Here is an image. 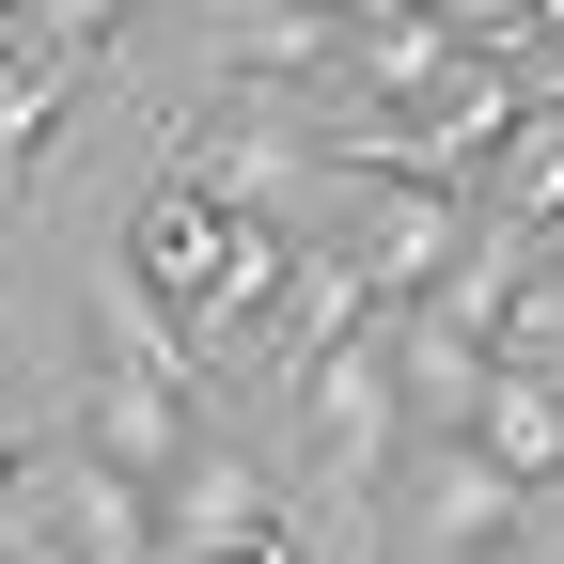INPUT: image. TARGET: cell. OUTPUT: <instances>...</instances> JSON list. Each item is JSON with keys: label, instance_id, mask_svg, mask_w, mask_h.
<instances>
[{"label": "cell", "instance_id": "obj_19", "mask_svg": "<svg viewBox=\"0 0 564 564\" xmlns=\"http://www.w3.org/2000/svg\"><path fill=\"white\" fill-rule=\"evenodd\" d=\"M0 32H32V0H0Z\"/></svg>", "mask_w": 564, "mask_h": 564}, {"label": "cell", "instance_id": "obj_20", "mask_svg": "<svg viewBox=\"0 0 564 564\" xmlns=\"http://www.w3.org/2000/svg\"><path fill=\"white\" fill-rule=\"evenodd\" d=\"M518 564H564V533H549V549H518Z\"/></svg>", "mask_w": 564, "mask_h": 564}, {"label": "cell", "instance_id": "obj_4", "mask_svg": "<svg viewBox=\"0 0 564 564\" xmlns=\"http://www.w3.org/2000/svg\"><path fill=\"white\" fill-rule=\"evenodd\" d=\"M392 440H408V408H392V361H377V345H345V361H314V377H299V455H314L329 502H377Z\"/></svg>", "mask_w": 564, "mask_h": 564}, {"label": "cell", "instance_id": "obj_7", "mask_svg": "<svg viewBox=\"0 0 564 564\" xmlns=\"http://www.w3.org/2000/svg\"><path fill=\"white\" fill-rule=\"evenodd\" d=\"M423 549H440V564H518V549H533V502L455 440L440 470H423Z\"/></svg>", "mask_w": 564, "mask_h": 564}, {"label": "cell", "instance_id": "obj_6", "mask_svg": "<svg viewBox=\"0 0 564 564\" xmlns=\"http://www.w3.org/2000/svg\"><path fill=\"white\" fill-rule=\"evenodd\" d=\"M220 251H236V220H220V204H204L188 173H141V204H126V251H110L141 299L204 314V299H220Z\"/></svg>", "mask_w": 564, "mask_h": 564}, {"label": "cell", "instance_id": "obj_16", "mask_svg": "<svg viewBox=\"0 0 564 564\" xmlns=\"http://www.w3.org/2000/svg\"><path fill=\"white\" fill-rule=\"evenodd\" d=\"M32 47H63V63L95 79V63L126 47V0H32Z\"/></svg>", "mask_w": 564, "mask_h": 564}, {"label": "cell", "instance_id": "obj_15", "mask_svg": "<svg viewBox=\"0 0 564 564\" xmlns=\"http://www.w3.org/2000/svg\"><path fill=\"white\" fill-rule=\"evenodd\" d=\"M486 377H564V267H533V251H518L502 314H486Z\"/></svg>", "mask_w": 564, "mask_h": 564}, {"label": "cell", "instance_id": "obj_9", "mask_svg": "<svg viewBox=\"0 0 564 564\" xmlns=\"http://www.w3.org/2000/svg\"><path fill=\"white\" fill-rule=\"evenodd\" d=\"M455 440H470L486 470H502L518 502H549V486H564V377H486Z\"/></svg>", "mask_w": 564, "mask_h": 564}, {"label": "cell", "instance_id": "obj_14", "mask_svg": "<svg viewBox=\"0 0 564 564\" xmlns=\"http://www.w3.org/2000/svg\"><path fill=\"white\" fill-rule=\"evenodd\" d=\"M299 267H314V236H299V220H236V251H220V299H204V329H267L282 299H299Z\"/></svg>", "mask_w": 564, "mask_h": 564}, {"label": "cell", "instance_id": "obj_10", "mask_svg": "<svg viewBox=\"0 0 564 564\" xmlns=\"http://www.w3.org/2000/svg\"><path fill=\"white\" fill-rule=\"evenodd\" d=\"M470 220H486V236H518V251L564 236V110H518V126H502V158L470 173Z\"/></svg>", "mask_w": 564, "mask_h": 564}, {"label": "cell", "instance_id": "obj_12", "mask_svg": "<svg viewBox=\"0 0 564 564\" xmlns=\"http://www.w3.org/2000/svg\"><path fill=\"white\" fill-rule=\"evenodd\" d=\"M63 110H79V63L32 47V32H0V188L63 158Z\"/></svg>", "mask_w": 564, "mask_h": 564}, {"label": "cell", "instance_id": "obj_11", "mask_svg": "<svg viewBox=\"0 0 564 564\" xmlns=\"http://www.w3.org/2000/svg\"><path fill=\"white\" fill-rule=\"evenodd\" d=\"M377 314H392V299H377V282H361V251H345V236H329V251L299 267V299H282V314H267V345H282V377H314V361H345V345H361Z\"/></svg>", "mask_w": 564, "mask_h": 564}, {"label": "cell", "instance_id": "obj_21", "mask_svg": "<svg viewBox=\"0 0 564 564\" xmlns=\"http://www.w3.org/2000/svg\"><path fill=\"white\" fill-rule=\"evenodd\" d=\"M549 267H564V251H549Z\"/></svg>", "mask_w": 564, "mask_h": 564}, {"label": "cell", "instance_id": "obj_17", "mask_svg": "<svg viewBox=\"0 0 564 564\" xmlns=\"http://www.w3.org/2000/svg\"><path fill=\"white\" fill-rule=\"evenodd\" d=\"M204 564H314V549H299V518H267V533H236V549H204Z\"/></svg>", "mask_w": 564, "mask_h": 564}, {"label": "cell", "instance_id": "obj_3", "mask_svg": "<svg viewBox=\"0 0 564 564\" xmlns=\"http://www.w3.org/2000/svg\"><path fill=\"white\" fill-rule=\"evenodd\" d=\"M470 204L455 188H423V173H361V220H345V251H361V282H377V299L408 314V299H440V282L470 267Z\"/></svg>", "mask_w": 564, "mask_h": 564}, {"label": "cell", "instance_id": "obj_1", "mask_svg": "<svg viewBox=\"0 0 564 564\" xmlns=\"http://www.w3.org/2000/svg\"><path fill=\"white\" fill-rule=\"evenodd\" d=\"M345 32L329 0H204V47L220 79H267V110H345Z\"/></svg>", "mask_w": 564, "mask_h": 564}, {"label": "cell", "instance_id": "obj_5", "mask_svg": "<svg viewBox=\"0 0 564 564\" xmlns=\"http://www.w3.org/2000/svg\"><path fill=\"white\" fill-rule=\"evenodd\" d=\"M141 518H158V564H204V549H236V533H267L282 518V486H267V455H236L220 423L141 486Z\"/></svg>", "mask_w": 564, "mask_h": 564}, {"label": "cell", "instance_id": "obj_13", "mask_svg": "<svg viewBox=\"0 0 564 564\" xmlns=\"http://www.w3.org/2000/svg\"><path fill=\"white\" fill-rule=\"evenodd\" d=\"M470 392H486V345L455 314H392V408L408 423H470Z\"/></svg>", "mask_w": 564, "mask_h": 564}, {"label": "cell", "instance_id": "obj_18", "mask_svg": "<svg viewBox=\"0 0 564 564\" xmlns=\"http://www.w3.org/2000/svg\"><path fill=\"white\" fill-rule=\"evenodd\" d=\"M32 455H47V440H32V423H17V408H0V470H32Z\"/></svg>", "mask_w": 564, "mask_h": 564}, {"label": "cell", "instance_id": "obj_2", "mask_svg": "<svg viewBox=\"0 0 564 564\" xmlns=\"http://www.w3.org/2000/svg\"><path fill=\"white\" fill-rule=\"evenodd\" d=\"M204 440V408H188V377L173 361H79V423H63V455H95V470H126V486H158L173 455Z\"/></svg>", "mask_w": 564, "mask_h": 564}, {"label": "cell", "instance_id": "obj_8", "mask_svg": "<svg viewBox=\"0 0 564 564\" xmlns=\"http://www.w3.org/2000/svg\"><path fill=\"white\" fill-rule=\"evenodd\" d=\"M47 470V549H79V564H158V518H141V486L126 470H95V455H32Z\"/></svg>", "mask_w": 564, "mask_h": 564}]
</instances>
